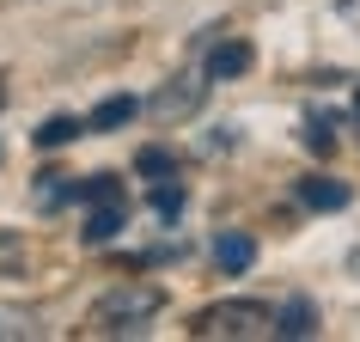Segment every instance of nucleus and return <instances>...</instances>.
<instances>
[{"instance_id": "obj_1", "label": "nucleus", "mask_w": 360, "mask_h": 342, "mask_svg": "<svg viewBox=\"0 0 360 342\" xmlns=\"http://www.w3.org/2000/svg\"><path fill=\"white\" fill-rule=\"evenodd\" d=\"M159 312H165V287L159 281H122V287H110V293L92 300L86 330L92 336H141Z\"/></svg>"}, {"instance_id": "obj_2", "label": "nucleus", "mask_w": 360, "mask_h": 342, "mask_svg": "<svg viewBox=\"0 0 360 342\" xmlns=\"http://www.w3.org/2000/svg\"><path fill=\"white\" fill-rule=\"evenodd\" d=\"M190 336H202V342H263V336H275V305L220 300V305H208V312H195Z\"/></svg>"}, {"instance_id": "obj_3", "label": "nucleus", "mask_w": 360, "mask_h": 342, "mask_svg": "<svg viewBox=\"0 0 360 342\" xmlns=\"http://www.w3.org/2000/svg\"><path fill=\"white\" fill-rule=\"evenodd\" d=\"M202 98H208V74H171L165 86L147 98V110L159 116V122H184V116L202 110Z\"/></svg>"}, {"instance_id": "obj_4", "label": "nucleus", "mask_w": 360, "mask_h": 342, "mask_svg": "<svg viewBox=\"0 0 360 342\" xmlns=\"http://www.w3.org/2000/svg\"><path fill=\"white\" fill-rule=\"evenodd\" d=\"M250 61H257V49L245 37H226L208 49V80H238V74H250Z\"/></svg>"}, {"instance_id": "obj_5", "label": "nucleus", "mask_w": 360, "mask_h": 342, "mask_svg": "<svg viewBox=\"0 0 360 342\" xmlns=\"http://www.w3.org/2000/svg\"><path fill=\"white\" fill-rule=\"evenodd\" d=\"M122 227H129V208H122V202H98V208L86 214L79 239H86V245H110V239H116Z\"/></svg>"}, {"instance_id": "obj_6", "label": "nucleus", "mask_w": 360, "mask_h": 342, "mask_svg": "<svg viewBox=\"0 0 360 342\" xmlns=\"http://www.w3.org/2000/svg\"><path fill=\"white\" fill-rule=\"evenodd\" d=\"M214 263L226 269V275H245V269L257 263V239H250V232H220V239H214Z\"/></svg>"}, {"instance_id": "obj_7", "label": "nucleus", "mask_w": 360, "mask_h": 342, "mask_svg": "<svg viewBox=\"0 0 360 342\" xmlns=\"http://www.w3.org/2000/svg\"><path fill=\"white\" fill-rule=\"evenodd\" d=\"M275 336H287V342L318 336V305H311V300H287L281 312H275Z\"/></svg>"}, {"instance_id": "obj_8", "label": "nucleus", "mask_w": 360, "mask_h": 342, "mask_svg": "<svg viewBox=\"0 0 360 342\" xmlns=\"http://www.w3.org/2000/svg\"><path fill=\"white\" fill-rule=\"evenodd\" d=\"M300 202H305V208H318V214L348 208V184H336V177H300Z\"/></svg>"}, {"instance_id": "obj_9", "label": "nucleus", "mask_w": 360, "mask_h": 342, "mask_svg": "<svg viewBox=\"0 0 360 342\" xmlns=\"http://www.w3.org/2000/svg\"><path fill=\"white\" fill-rule=\"evenodd\" d=\"M134 110H141V98L116 92V98H104V104L86 116V129H92V134H110V129H122V122H134Z\"/></svg>"}, {"instance_id": "obj_10", "label": "nucleus", "mask_w": 360, "mask_h": 342, "mask_svg": "<svg viewBox=\"0 0 360 342\" xmlns=\"http://www.w3.org/2000/svg\"><path fill=\"white\" fill-rule=\"evenodd\" d=\"M61 202H79V184H74V177H61V171H43V177H37V208L49 214V208H61Z\"/></svg>"}, {"instance_id": "obj_11", "label": "nucleus", "mask_w": 360, "mask_h": 342, "mask_svg": "<svg viewBox=\"0 0 360 342\" xmlns=\"http://www.w3.org/2000/svg\"><path fill=\"white\" fill-rule=\"evenodd\" d=\"M79 202H86V208H98V202H122V177H116V171H92V177L79 184Z\"/></svg>"}, {"instance_id": "obj_12", "label": "nucleus", "mask_w": 360, "mask_h": 342, "mask_svg": "<svg viewBox=\"0 0 360 342\" xmlns=\"http://www.w3.org/2000/svg\"><path fill=\"white\" fill-rule=\"evenodd\" d=\"M74 134H86V122H79V116H49V122L37 129V147H43V153H49V147H68Z\"/></svg>"}, {"instance_id": "obj_13", "label": "nucleus", "mask_w": 360, "mask_h": 342, "mask_svg": "<svg viewBox=\"0 0 360 342\" xmlns=\"http://www.w3.org/2000/svg\"><path fill=\"white\" fill-rule=\"evenodd\" d=\"M134 171L159 184V177H171V171H177V153H171V147H141V153H134Z\"/></svg>"}, {"instance_id": "obj_14", "label": "nucleus", "mask_w": 360, "mask_h": 342, "mask_svg": "<svg viewBox=\"0 0 360 342\" xmlns=\"http://www.w3.org/2000/svg\"><path fill=\"white\" fill-rule=\"evenodd\" d=\"M147 202H153V214H159V220H177V214H184V184H165V177H159Z\"/></svg>"}, {"instance_id": "obj_15", "label": "nucleus", "mask_w": 360, "mask_h": 342, "mask_svg": "<svg viewBox=\"0 0 360 342\" xmlns=\"http://www.w3.org/2000/svg\"><path fill=\"white\" fill-rule=\"evenodd\" d=\"M305 147L330 153V147H336V122H330V116H311V122H305Z\"/></svg>"}, {"instance_id": "obj_16", "label": "nucleus", "mask_w": 360, "mask_h": 342, "mask_svg": "<svg viewBox=\"0 0 360 342\" xmlns=\"http://www.w3.org/2000/svg\"><path fill=\"white\" fill-rule=\"evenodd\" d=\"M0 104H6V86H0Z\"/></svg>"}, {"instance_id": "obj_17", "label": "nucleus", "mask_w": 360, "mask_h": 342, "mask_svg": "<svg viewBox=\"0 0 360 342\" xmlns=\"http://www.w3.org/2000/svg\"><path fill=\"white\" fill-rule=\"evenodd\" d=\"M354 104H360V98H354Z\"/></svg>"}]
</instances>
